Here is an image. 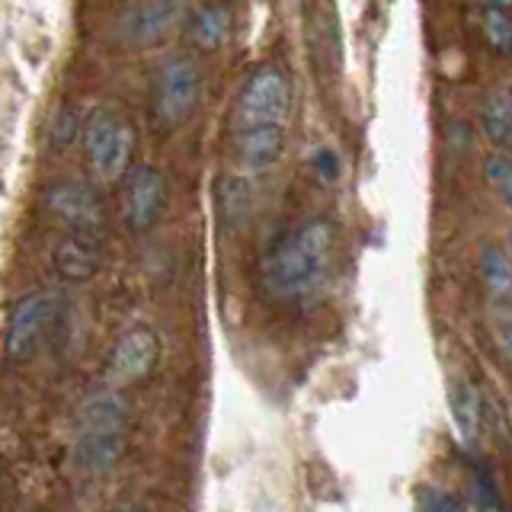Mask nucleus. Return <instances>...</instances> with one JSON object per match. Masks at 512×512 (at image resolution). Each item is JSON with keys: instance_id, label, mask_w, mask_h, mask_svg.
Segmentation results:
<instances>
[{"instance_id": "5", "label": "nucleus", "mask_w": 512, "mask_h": 512, "mask_svg": "<svg viewBox=\"0 0 512 512\" xmlns=\"http://www.w3.org/2000/svg\"><path fill=\"white\" fill-rule=\"evenodd\" d=\"M186 20V0H138L116 20V39L125 48H154L167 42Z\"/></svg>"}, {"instance_id": "10", "label": "nucleus", "mask_w": 512, "mask_h": 512, "mask_svg": "<svg viewBox=\"0 0 512 512\" xmlns=\"http://www.w3.org/2000/svg\"><path fill=\"white\" fill-rule=\"evenodd\" d=\"M77 439H109L125 436L128 429V400L119 388H100L84 397L77 410Z\"/></svg>"}, {"instance_id": "4", "label": "nucleus", "mask_w": 512, "mask_h": 512, "mask_svg": "<svg viewBox=\"0 0 512 512\" xmlns=\"http://www.w3.org/2000/svg\"><path fill=\"white\" fill-rule=\"evenodd\" d=\"M292 116V87L288 77L266 64L247 77L234 103V128H253V125H288Z\"/></svg>"}, {"instance_id": "1", "label": "nucleus", "mask_w": 512, "mask_h": 512, "mask_svg": "<svg viewBox=\"0 0 512 512\" xmlns=\"http://www.w3.org/2000/svg\"><path fill=\"white\" fill-rule=\"evenodd\" d=\"M336 250V228L330 218H304L269 244L260 279L263 288L279 301L311 298L330 276Z\"/></svg>"}, {"instance_id": "7", "label": "nucleus", "mask_w": 512, "mask_h": 512, "mask_svg": "<svg viewBox=\"0 0 512 512\" xmlns=\"http://www.w3.org/2000/svg\"><path fill=\"white\" fill-rule=\"evenodd\" d=\"M167 208V180L157 167H132L122 189V218L132 234H148Z\"/></svg>"}, {"instance_id": "19", "label": "nucleus", "mask_w": 512, "mask_h": 512, "mask_svg": "<svg viewBox=\"0 0 512 512\" xmlns=\"http://www.w3.org/2000/svg\"><path fill=\"white\" fill-rule=\"evenodd\" d=\"M484 176L500 202L512 212V157L506 151H490L484 160Z\"/></svg>"}, {"instance_id": "12", "label": "nucleus", "mask_w": 512, "mask_h": 512, "mask_svg": "<svg viewBox=\"0 0 512 512\" xmlns=\"http://www.w3.org/2000/svg\"><path fill=\"white\" fill-rule=\"evenodd\" d=\"M100 266H103V250H100V237L93 234L71 231V237H64L55 247V269L68 282H87L100 272Z\"/></svg>"}, {"instance_id": "14", "label": "nucleus", "mask_w": 512, "mask_h": 512, "mask_svg": "<svg viewBox=\"0 0 512 512\" xmlns=\"http://www.w3.org/2000/svg\"><path fill=\"white\" fill-rule=\"evenodd\" d=\"M448 413L464 442H474L484 426V397L468 378H452L448 381Z\"/></svg>"}, {"instance_id": "6", "label": "nucleus", "mask_w": 512, "mask_h": 512, "mask_svg": "<svg viewBox=\"0 0 512 512\" xmlns=\"http://www.w3.org/2000/svg\"><path fill=\"white\" fill-rule=\"evenodd\" d=\"M160 359V336L151 327H128L116 343H112L106 362V384L109 388H128V384L144 381Z\"/></svg>"}, {"instance_id": "11", "label": "nucleus", "mask_w": 512, "mask_h": 512, "mask_svg": "<svg viewBox=\"0 0 512 512\" xmlns=\"http://www.w3.org/2000/svg\"><path fill=\"white\" fill-rule=\"evenodd\" d=\"M285 125H253L237 132V157L247 170H269L285 154Z\"/></svg>"}, {"instance_id": "23", "label": "nucleus", "mask_w": 512, "mask_h": 512, "mask_svg": "<svg viewBox=\"0 0 512 512\" xmlns=\"http://www.w3.org/2000/svg\"><path fill=\"white\" fill-rule=\"evenodd\" d=\"M496 314V343H500L503 356L509 359L512 365V308L506 311H493Z\"/></svg>"}, {"instance_id": "8", "label": "nucleus", "mask_w": 512, "mask_h": 512, "mask_svg": "<svg viewBox=\"0 0 512 512\" xmlns=\"http://www.w3.org/2000/svg\"><path fill=\"white\" fill-rule=\"evenodd\" d=\"M52 215L61 218L74 234H93L100 237L103 231V202L96 196V189L90 183L80 180H61L48 189L45 196Z\"/></svg>"}, {"instance_id": "9", "label": "nucleus", "mask_w": 512, "mask_h": 512, "mask_svg": "<svg viewBox=\"0 0 512 512\" xmlns=\"http://www.w3.org/2000/svg\"><path fill=\"white\" fill-rule=\"evenodd\" d=\"M58 298L52 292H29L16 301L7 324V352L13 359H26L32 349L39 346L48 324L55 320Z\"/></svg>"}, {"instance_id": "3", "label": "nucleus", "mask_w": 512, "mask_h": 512, "mask_svg": "<svg viewBox=\"0 0 512 512\" xmlns=\"http://www.w3.org/2000/svg\"><path fill=\"white\" fill-rule=\"evenodd\" d=\"M202 100V71L199 64L189 55H170L160 61V68L154 74V87H151V112L160 128H173L186 125L196 116Z\"/></svg>"}, {"instance_id": "20", "label": "nucleus", "mask_w": 512, "mask_h": 512, "mask_svg": "<svg viewBox=\"0 0 512 512\" xmlns=\"http://www.w3.org/2000/svg\"><path fill=\"white\" fill-rule=\"evenodd\" d=\"M416 512H468L461 496L439 487H420L416 490Z\"/></svg>"}, {"instance_id": "22", "label": "nucleus", "mask_w": 512, "mask_h": 512, "mask_svg": "<svg viewBox=\"0 0 512 512\" xmlns=\"http://www.w3.org/2000/svg\"><path fill=\"white\" fill-rule=\"evenodd\" d=\"M77 132H84V125L77 122V116L71 109H61L52 122V144L55 148H68V144L77 138Z\"/></svg>"}, {"instance_id": "21", "label": "nucleus", "mask_w": 512, "mask_h": 512, "mask_svg": "<svg viewBox=\"0 0 512 512\" xmlns=\"http://www.w3.org/2000/svg\"><path fill=\"white\" fill-rule=\"evenodd\" d=\"M311 167H314L320 183H336V180H340V173H343V160L333 148H327V144H324V148H317L311 154Z\"/></svg>"}, {"instance_id": "18", "label": "nucleus", "mask_w": 512, "mask_h": 512, "mask_svg": "<svg viewBox=\"0 0 512 512\" xmlns=\"http://www.w3.org/2000/svg\"><path fill=\"white\" fill-rule=\"evenodd\" d=\"M218 208H221V218L228 221L231 228H240V224L247 221L250 208H253V192H250L247 180H240V176H228V180H221Z\"/></svg>"}, {"instance_id": "24", "label": "nucleus", "mask_w": 512, "mask_h": 512, "mask_svg": "<svg viewBox=\"0 0 512 512\" xmlns=\"http://www.w3.org/2000/svg\"><path fill=\"white\" fill-rule=\"evenodd\" d=\"M480 4H503V7H512V0H480Z\"/></svg>"}, {"instance_id": "2", "label": "nucleus", "mask_w": 512, "mask_h": 512, "mask_svg": "<svg viewBox=\"0 0 512 512\" xmlns=\"http://www.w3.org/2000/svg\"><path fill=\"white\" fill-rule=\"evenodd\" d=\"M80 141H84V154L87 164L93 170L96 183H119L132 173V157H135V128L125 116H119L116 109H93L84 132H80Z\"/></svg>"}, {"instance_id": "13", "label": "nucleus", "mask_w": 512, "mask_h": 512, "mask_svg": "<svg viewBox=\"0 0 512 512\" xmlns=\"http://www.w3.org/2000/svg\"><path fill=\"white\" fill-rule=\"evenodd\" d=\"M477 266H480V279H484L487 295L493 301V311L512 308V253L500 244H493V240H487V244L480 247Z\"/></svg>"}, {"instance_id": "25", "label": "nucleus", "mask_w": 512, "mask_h": 512, "mask_svg": "<svg viewBox=\"0 0 512 512\" xmlns=\"http://www.w3.org/2000/svg\"><path fill=\"white\" fill-rule=\"evenodd\" d=\"M509 253H512V224H509Z\"/></svg>"}, {"instance_id": "15", "label": "nucleus", "mask_w": 512, "mask_h": 512, "mask_svg": "<svg viewBox=\"0 0 512 512\" xmlns=\"http://www.w3.org/2000/svg\"><path fill=\"white\" fill-rule=\"evenodd\" d=\"M186 36L199 52H218L231 36V10L224 4H202L199 10H192Z\"/></svg>"}, {"instance_id": "16", "label": "nucleus", "mask_w": 512, "mask_h": 512, "mask_svg": "<svg viewBox=\"0 0 512 512\" xmlns=\"http://www.w3.org/2000/svg\"><path fill=\"white\" fill-rule=\"evenodd\" d=\"M480 128L496 144V151L512 157V100L509 90H490L480 100Z\"/></svg>"}, {"instance_id": "17", "label": "nucleus", "mask_w": 512, "mask_h": 512, "mask_svg": "<svg viewBox=\"0 0 512 512\" xmlns=\"http://www.w3.org/2000/svg\"><path fill=\"white\" fill-rule=\"evenodd\" d=\"M480 36L500 58H512V7L480 4Z\"/></svg>"}]
</instances>
